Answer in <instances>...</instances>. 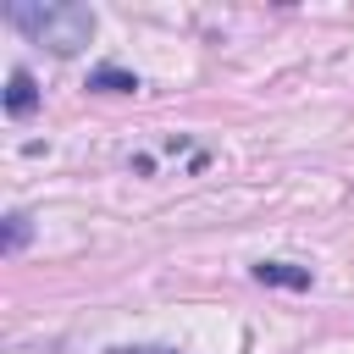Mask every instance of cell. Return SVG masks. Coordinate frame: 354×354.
I'll list each match as a JSON object with an SVG mask.
<instances>
[{
  "instance_id": "6da1fadb",
  "label": "cell",
  "mask_w": 354,
  "mask_h": 354,
  "mask_svg": "<svg viewBox=\"0 0 354 354\" xmlns=\"http://www.w3.org/2000/svg\"><path fill=\"white\" fill-rule=\"evenodd\" d=\"M6 22L28 44H44L50 55H77L94 39V11L77 6V0H11Z\"/></svg>"
},
{
  "instance_id": "7a4b0ae2",
  "label": "cell",
  "mask_w": 354,
  "mask_h": 354,
  "mask_svg": "<svg viewBox=\"0 0 354 354\" xmlns=\"http://www.w3.org/2000/svg\"><path fill=\"white\" fill-rule=\"evenodd\" d=\"M39 111V83H33V72L28 66H11V77H6V116H33Z\"/></svg>"
},
{
  "instance_id": "3957f363",
  "label": "cell",
  "mask_w": 354,
  "mask_h": 354,
  "mask_svg": "<svg viewBox=\"0 0 354 354\" xmlns=\"http://www.w3.org/2000/svg\"><path fill=\"white\" fill-rule=\"evenodd\" d=\"M254 282L304 293V288H310V266H293V260H260V266H254Z\"/></svg>"
},
{
  "instance_id": "277c9868",
  "label": "cell",
  "mask_w": 354,
  "mask_h": 354,
  "mask_svg": "<svg viewBox=\"0 0 354 354\" xmlns=\"http://www.w3.org/2000/svg\"><path fill=\"white\" fill-rule=\"evenodd\" d=\"M88 88H100V94H138V77L122 72V66H94L88 72Z\"/></svg>"
},
{
  "instance_id": "5b68a950",
  "label": "cell",
  "mask_w": 354,
  "mask_h": 354,
  "mask_svg": "<svg viewBox=\"0 0 354 354\" xmlns=\"http://www.w3.org/2000/svg\"><path fill=\"white\" fill-rule=\"evenodd\" d=\"M28 238H33V216H28V210H11V216H6V238H0V249H6V254H22Z\"/></svg>"
},
{
  "instance_id": "8992f818",
  "label": "cell",
  "mask_w": 354,
  "mask_h": 354,
  "mask_svg": "<svg viewBox=\"0 0 354 354\" xmlns=\"http://www.w3.org/2000/svg\"><path fill=\"white\" fill-rule=\"evenodd\" d=\"M105 354H177L171 343H122V348H105Z\"/></svg>"
}]
</instances>
